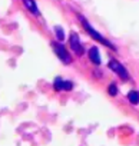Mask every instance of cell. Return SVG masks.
I'll list each match as a JSON object with an SVG mask.
<instances>
[{"instance_id":"8992f818","label":"cell","mask_w":139,"mask_h":146,"mask_svg":"<svg viewBox=\"0 0 139 146\" xmlns=\"http://www.w3.org/2000/svg\"><path fill=\"white\" fill-rule=\"evenodd\" d=\"M23 3H25V6L29 9V12L30 13H33V15H39V10H37V6H36V2L35 0H23Z\"/></svg>"},{"instance_id":"7a4b0ae2","label":"cell","mask_w":139,"mask_h":146,"mask_svg":"<svg viewBox=\"0 0 139 146\" xmlns=\"http://www.w3.org/2000/svg\"><path fill=\"white\" fill-rule=\"evenodd\" d=\"M109 67H110V69H113V72H116V73H118V75H119L122 79H125V80H126V79L129 78V75H128L126 69H125L120 63H118L116 60H110V62H109Z\"/></svg>"},{"instance_id":"6da1fadb","label":"cell","mask_w":139,"mask_h":146,"mask_svg":"<svg viewBox=\"0 0 139 146\" xmlns=\"http://www.w3.org/2000/svg\"><path fill=\"white\" fill-rule=\"evenodd\" d=\"M80 20H82V23H83V27L86 29V32H88L89 35H92V36H93V37H95L98 42H100V43H103V44H106V46H109V47H113V46H112V44H110V43H109V42H108V40H106V39L102 36V35H99L96 30H93V27H92V26H90V25H89V23H88V22L83 19V17H80Z\"/></svg>"},{"instance_id":"52a82bcc","label":"cell","mask_w":139,"mask_h":146,"mask_svg":"<svg viewBox=\"0 0 139 146\" xmlns=\"http://www.w3.org/2000/svg\"><path fill=\"white\" fill-rule=\"evenodd\" d=\"M89 57H90V60H92L93 63H96V64H99V63H100V57H99V50H98L96 47H92V49L89 50Z\"/></svg>"},{"instance_id":"ba28073f","label":"cell","mask_w":139,"mask_h":146,"mask_svg":"<svg viewBox=\"0 0 139 146\" xmlns=\"http://www.w3.org/2000/svg\"><path fill=\"white\" fill-rule=\"evenodd\" d=\"M128 99L132 105H136V103H139V93L138 92H130L128 95Z\"/></svg>"},{"instance_id":"277c9868","label":"cell","mask_w":139,"mask_h":146,"mask_svg":"<svg viewBox=\"0 0 139 146\" xmlns=\"http://www.w3.org/2000/svg\"><path fill=\"white\" fill-rule=\"evenodd\" d=\"M70 47H72L73 52L78 53V54H82V53H83V47H82V44H80V42H79V37H78L76 35H72V36H70Z\"/></svg>"},{"instance_id":"3957f363","label":"cell","mask_w":139,"mask_h":146,"mask_svg":"<svg viewBox=\"0 0 139 146\" xmlns=\"http://www.w3.org/2000/svg\"><path fill=\"white\" fill-rule=\"evenodd\" d=\"M53 49H55V53L60 57V60L63 63H70V56H69L67 50L62 44H53Z\"/></svg>"},{"instance_id":"5b68a950","label":"cell","mask_w":139,"mask_h":146,"mask_svg":"<svg viewBox=\"0 0 139 146\" xmlns=\"http://www.w3.org/2000/svg\"><path fill=\"white\" fill-rule=\"evenodd\" d=\"M55 88H56L57 90H62V89L69 90V89H72V83H70V82H66V80H62V79H56Z\"/></svg>"}]
</instances>
